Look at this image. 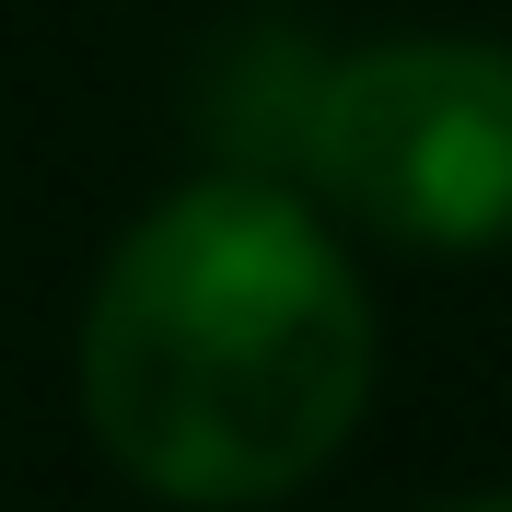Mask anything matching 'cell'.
<instances>
[{"mask_svg": "<svg viewBox=\"0 0 512 512\" xmlns=\"http://www.w3.org/2000/svg\"><path fill=\"white\" fill-rule=\"evenodd\" d=\"M454 512H512V501H454Z\"/></svg>", "mask_w": 512, "mask_h": 512, "instance_id": "3957f363", "label": "cell"}, {"mask_svg": "<svg viewBox=\"0 0 512 512\" xmlns=\"http://www.w3.org/2000/svg\"><path fill=\"white\" fill-rule=\"evenodd\" d=\"M373 408V291L291 175H198L117 233L82 303V419L175 512L303 489Z\"/></svg>", "mask_w": 512, "mask_h": 512, "instance_id": "6da1fadb", "label": "cell"}, {"mask_svg": "<svg viewBox=\"0 0 512 512\" xmlns=\"http://www.w3.org/2000/svg\"><path fill=\"white\" fill-rule=\"evenodd\" d=\"M291 187L419 256L512 245V47L489 35H384L315 70Z\"/></svg>", "mask_w": 512, "mask_h": 512, "instance_id": "7a4b0ae2", "label": "cell"}]
</instances>
